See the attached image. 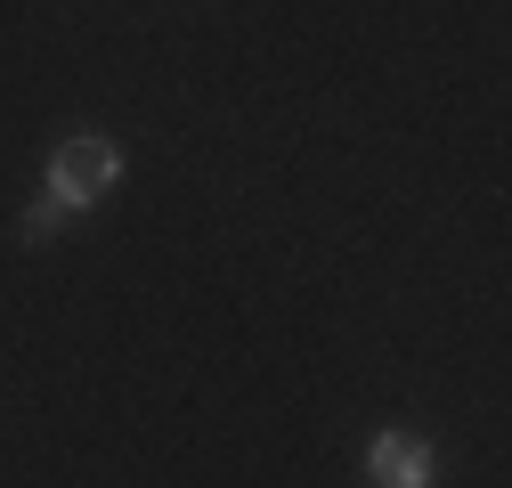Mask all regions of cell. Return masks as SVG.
<instances>
[{"instance_id":"obj_1","label":"cell","mask_w":512,"mask_h":488,"mask_svg":"<svg viewBox=\"0 0 512 488\" xmlns=\"http://www.w3.org/2000/svg\"><path fill=\"white\" fill-rule=\"evenodd\" d=\"M122 179V155L114 139H66L49 155V204H66V212H90L106 188Z\"/></svg>"},{"instance_id":"obj_2","label":"cell","mask_w":512,"mask_h":488,"mask_svg":"<svg viewBox=\"0 0 512 488\" xmlns=\"http://www.w3.org/2000/svg\"><path fill=\"white\" fill-rule=\"evenodd\" d=\"M366 480L374 488H431V448L415 432H374L366 440Z\"/></svg>"},{"instance_id":"obj_3","label":"cell","mask_w":512,"mask_h":488,"mask_svg":"<svg viewBox=\"0 0 512 488\" xmlns=\"http://www.w3.org/2000/svg\"><path fill=\"white\" fill-rule=\"evenodd\" d=\"M57 220H66V204H49V196H41V204L25 212V244H49V236H57Z\"/></svg>"}]
</instances>
